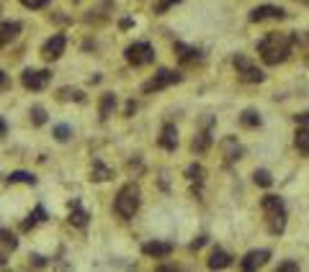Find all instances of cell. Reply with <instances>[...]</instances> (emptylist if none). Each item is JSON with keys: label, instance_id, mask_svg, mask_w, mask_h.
<instances>
[{"label": "cell", "instance_id": "cell-13", "mask_svg": "<svg viewBox=\"0 0 309 272\" xmlns=\"http://www.w3.org/2000/svg\"><path fill=\"white\" fill-rule=\"evenodd\" d=\"M160 147L168 149V152H176L178 147V129L173 123H165L163 126V134H160Z\"/></svg>", "mask_w": 309, "mask_h": 272}, {"label": "cell", "instance_id": "cell-26", "mask_svg": "<svg viewBox=\"0 0 309 272\" xmlns=\"http://www.w3.org/2000/svg\"><path fill=\"white\" fill-rule=\"evenodd\" d=\"M31 121H34V126L47 123V111H44L42 106H34V108H31Z\"/></svg>", "mask_w": 309, "mask_h": 272}, {"label": "cell", "instance_id": "cell-8", "mask_svg": "<svg viewBox=\"0 0 309 272\" xmlns=\"http://www.w3.org/2000/svg\"><path fill=\"white\" fill-rule=\"evenodd\" d=\"M65 47H67L65 36H62V34H54L52 39L44 41V47H42V57L49 59V62H54V59H60V57L65 54Z\"/></svg>", "mask_w": 309, "mask_h": 272}, {"label": "cell", "instance_id": "cell-41", "mask_svg": "<svg viewBox=\"0 0 309 272\" xmlns=\"http://www.w3.org/2000/svg\"><path fill=\"white\" fill-rule=\"evenodd\" d=\"M75 3H78V0H75Z\"/></svg>", "mask_w": 309, "mask_h": 272}, {"label": "cell", "instance_id": "cell-10", "mask_svg": "<svg viewBox=\"0 0 309 272\" xmlns=\"http://www.w3.org/2000/svg\"><path fill=\"white\" fill-rule=\"evenodd\" d=\"M268 259H271V252H268V249H253V252H247V254L242 257L240 267H242L245 272H253V269L263 267Z\"/></svg>", "mask_w": 309, "mask_h": 272}, {"label": "cell", "instance_id": "cell-3", "mask_svg": "<svg viewBox=\"0 0 309 272\" xmlns=\"http://www.w3.org/2000/svg\"><path fill=\"white\" fill-rule=\"evenodd\" d=\"M113 208H116V213H119L121 218H134V213L139 211V187H137L134 182L124 185V187L119 190V195H116Z\"/></svg>", "mask_w": 309, "mask_h": 272}, {"label": "cell", "instance_id": "cell-22", "mask_svg": "<svg viewBox=\"0 0 309 272\" xmlns=\"http://www.w3.org/2000/svg\"><path fill=\"white\" fill-rule=\"evenodd\" d=\"M209 144H211V134H209V131H201V134L194 139V144H191V147H194V152H206V149H209Z\"/></svg>", "mask_w": 309, "mask_h": 272}, {"label": "cell", "instance_id": "cell-27", "mask_svg": "<svg viewBox=\"0 0 309 272\" xmlns=\"http://www.w3.org/2000/svg\"><path fill=\"white\" fill-rule=\"evenodd\" d=\"M253 180H255V185H260V187H271V175L265 172V170H255V175H253Z\"/></svg>", "mask_w": 309, "mask_h": 272}, {"label": "cell", "instance_id": "cell-38", "mask_svg": "<svg viewBox=\"0 0 309 272\" xmlns=\"http://www.w3.org/2000/svg\"><path fill=\"white\" fill-rule=\"evenodd\" d=\"M3 134H6V123H3V121H0V136H3Z\"/></svg>", "mask_w": 309, "mask_h": 272}, {"label": "cell", "instance_id": "cell-37", "mask_svg": "<svg viewBox=\"0 0 309 272\" xmlns=\"http://www.w3.org/2000/svg\"><path fill=\"white\" fill-rule=\"evenodd\" d=\"M6 85H8V75L0 70V88H6Z\"/></svg>", "mask_w": 309, "mask_h": 272}, {"label": "cell", "instance_id": "cell-33", "mask_svg": "<svg viewBox=\"0 0 309 272\" xmlns=\"http://www.w3.org/2000/svg\"><path fill=\"white\" fill-rule=\"evenodd\" d=\"M296 123L309 129V111H306V113H299V116H296Z\"/></svg>", "mask_w": 309, "mask_h": 272}, {"label": "cell", "instance_id": "cell-29", "mask_svg": "<svg viewBox=\"0 0 309 272\" xmlns=\"http://www.w3.org/2000/svg\"><path fill=\"white\" fill-rule=\"evenodd\" d=\"M178 3H183V0H160V3L154 6V13H165V11H170L173 6H178Z\"/></svg>", "mask_w": 309, "mask_h": 272}, {"label": "cell", "instance_id": "cell-14", "mask_svg": "<svg viewBox=\"0 0 309 272\" xmlns=\"http://www.w3.org/2000/svg\"><path fill=\"white\" fill-rule=\"evenodd\" d=\"M70 223L78 228H83L88 223V211L80 205V200H72V205H70Z\"/></svg>", "mask_w": 309, "mask_h": 272}, {"label": "cell", "instance_id": "cell-36", "mask_svg": "<svg viewBox=\"0 0 309 272\" xmlns=\"http://www.w3.org/2000/svg\"><path fill=\"white\" fill-rule=\"evenodd\" d=\"M134 111H137V103H134V100H129V103H126V116H131Z\"/></svg>", "mask_w": 309, "mask_h": 272}, {"label": "cell", "instance_id": "cell-24", "mask_svg": "<svg viewBox=\"0 0 309 272\" xmlns=\"http://www.w3.org/2000/svg\"><path fill=\"white\" fill-rule=\"evenodd\" d=\"M8 182H26V185H34L36 177H34L31 172H11V175H8Z\"/></svg>", "mask_w": 309, "mask_h": 272}, {"label": "cell", "instance_id": "cell-11", "mask_svg": "<svg viewBox=\"0 0 309 272\" xmlns=\"http://www.w3.org/2000/svg\"><path fill=\"white\" fill-rule=\"evenodd\" d=\"M21 31V24L18 21H3L0 24V47H8Z\"/></svg>", "mask_w": 309, "mask_h": 272}, {"label": "cell", "instance_id": "cell-23", "mask_svg": "<svg viewBox=\"0 0 309 272\" xmlns=\"http://www.w3.org/2000/svg\"><path fill=\"white\" fill-rule=\"evenodd\" d=\"M186 177H188L191 182H199V185H201V182H204V167H201V164H191V167L186 170Z\"/></svg>", "mask_w": 309, "mask_h": 272}, {"label": "cell", "instance_id": "cell-6", "mask_svg": "<svg viewBox=\"0 0 309 272\" xmlns=\"http://www.w3.org/2000/svg\"><path fill=\"white\" fill-rule=\"evenodd\" d=\"M181 80H183V77H181L178 72L160 70L152 80H147V82L142 85V90H144V93H154V90H163V88H168V85H173V82H181Z\"/></svg>", "mask_w": 309, "mask_h": 272}, {"label": "cell", "instance_id": "cell-12", "mask_svg": "<svg viewBox=\"0 0 309 272\" xmlns=\"http://www.w3.org/2000/svg\"><path fill=\"white\" fill-rule=\"evenodd\" d=\"M142 252H144L147 257H168V254L173 252V244H170V241H147V244L142 246Z\"/></svg>", "mask_w": 309, "mask_h": 272}, {"label": "cell", "instance_id": "cell-28", "mask_svg": "<svg viewBox=\"0 0 309 272\" xmlns=\"http://www.w3.org/2000/svg\"><path fill=\"white\" fill-rule=\"evenodd\" d=\"M70 134H72V131H70V126H65V123L54 126V139H57V141H67V139H70Z\"/></svg>", "mask_w": 309, "mask_h": 272}, {"label": "cell", "instance_id": "cell-31", "mask_svg": "<svg viewBox=\"0 0 309 272\" xmlns=\"http://www.w3.org/2000/svg\"><path fill=\"white\" fill-rule=\"evenodd\" d=\"M21 3H24L26 8H44L49 0H21Z\"/></svg>", "mask_w": 309, "mask_h": 272}, {"label": "cell", "instance_id": "cell-20", "mask_svg": "<svg viewBox=\"0 0 309 272\" xmlns=\"http://www.w3.org/2000/svg\"><path fill=\"white\" fill-rule=\"evenodd\" d=\"M44 218H47V211H44V205H36V208H34V213H31V216H29V218L21 223V228H24V231H29V228H34L36 223H42Z\"/></svg>", "mask_w": 309, "mask_h": 272}, {"label": "cell", "instance_id": "cell-5", "mask_svg": "<svg viewBox=\"0 0 309 272\" xmlns=\"http://www.w3.org/2000/svg\"><path fill=\"white\" fill-rule=\"evenodd\" d=\"M154 59V52L147 41H134L131 47H126V62L134 65V67H142V65H149Z\"/></svg>", "mask_w": 309, "mask_h": 272}, {"label": "cell", "instance_id": "cell-7", "mask_svg": "<svg viewBox=\"0 0 309 272\" xmlns=\"http://www.w3.org/2000/svg\"><path fill=\"white\" fill-rule=\"evenodd\" d=\"M49 80H52L49 70H24V75H21V82L26 90H44Z\"/></svg>", "mask_w": 309, "mask_h": 272}, {"label": "cell", "instance_id": "cell-16", "mask_svg": "<svg viewBox=\"0 0 309 272\" xmlns=\"http://www.w3.org/2000/svg\"><path fill=\"white\" fill-rule=\"evenodd\" d=\"M294 144H296L299 154L309 157V129H306V126H299V131H296V139H294Z\"/></svg>", "mask_w": 309, "mask_h": 272}, {"label": "cell", "instance_id": "cell-30", "mask_svg": "<svg viewBox=\"0 0 309 272\" xmlns=\"http://www.w3.org/2000/svg\"><path fill=\"white\" fill-rule=\"evenodd\" d=\"M224 147H227V149H229V147H235V139H227V141H224ZM240 154H242V149L237 147V149H232V152L227 154V159H240Z\"/></svg>", "mask_w": 309, "mask_h": 272}, {"label": "cell", "instance_id": "cell-19", "mask_svg": "<svg viewBox=\"0 0 309 272\" xmlns=\"http://www.w3.org/2000/svg\"><path fill=\"white\" fill-rule=\"evenodd\" d=\"M113 108H116V95H113V93H106V95L101 98V121H108V116L113 113Z\"/></svg>", "mask_w": 309, "mask_h": 272}, {"label": "cell", "instance_id": "cell-25", "mask_svg": "<svg viewBox=\"0 0 309 272\" xmlns=\"http://www.w3.org/2000/svg\"><path fill=\"white\" fill-rule=\"evenodd\" d=\"M0 244L8 246V249H16V246H18V239H16L8 228H0Z\"/></svg>", "mask_w": 309, "mask_h": 272}, {"label": "cell", "instance_id": "cell-32", "mask_svg": "<svg viewBox=\"0 0 309 272\" xmlns=\"http://www.w3.org/2000/svg\"><path fill=\"white\" fill-rule=\"evenodd\" d=\"M294 269H299L296 262H281V264H278V272H294Z\"/></svg>", "mask_w": 309, "mask_h": 272}, {"label": "cell", "instance_id": "cell-2", "mask_svg": "<svg viewBox=\"0 0 309 272\" xmlns=\"http://www.w3.org/2000/svg\"><path fill=\"white\" fill-rule=\"evenodd\" d=\"M263 211H265V218H268V231L273 236L283 234L286 228V205L278 195H265L263 198Z\"/></svg>", "mask_w": 309, "mask_h": 272}, {"label": "cell", "instance_id": "cell-1", "mask_svg": "<svg viewBox=\"0 0 309 272\" xmlns=\"http://www.w3.org/2000/svg\"><path fill=\"white\" fill-rule=\"evenodd\" d=\"M294 41H296V36H291V34H268L265 39L258 41V54L265 65H281L288 59Z\"/></svg>", "mask_w": 309, "mask_h": 272}, {"label": "cell", "instance_id": "cell-39", "mask_svg": "<svg viewBox=\"0 0 309 272\" xmlns=\"http://www.w3.org/2000/svg\"><path fill=\"white\" fill-rule=\"evenodd\" d=\"M0 264H6V259H3V257H0Z\"/></svg>", "mask_w": 309, "mask_h": 272}, {"label": "cell", "instance_id": "cell-15", "mask_svg": "<svg viewBox=\"0 0 309 272\" xmlns=\"http://www.w3.org/2000/svg\"><path fill=\"white\" fill-rule=\"evenodd\" d=\"M229 262H232V257H229L222 246H217V249L211 252V257H209V267H211V269H224V267H229Z\"/></svg>", "mask_w": 309, "mask_h": 272}, {"label": "cell", "instance_id": "cell-35", "mask_svg": "<svg viewBox=\"0 0 309 272\" xmlns=\"http://www.w3.org/2000/svg\"><path fill=\"white\" fill-rule=\"evenodd\" d=\"M31 262H34L36 267H44V264H47V262H44V257H39V254H34V257H31Z\"/></svg>", "mask_w": 309, "mask_h": 272}, {"label": "cell", "instance_id": "cell-21", "mask_svg": "<svg viewBox=\"0 0 309 272\" xmlns=\"http://www.w3.org/2000/svg\"><path fill=\"white\" fill-rule=\"evenodd\" d=\"M240 123H242V126H247V129H255V126H260V113H258L255 108H247V111H242Z\"/></svg>", "mask_w": 309, "mask_h": 272}, {"label": "cell", "instance_id": "cell-18", "mask_svg": "<svg viewBox=\"0 0 309 272\" xmlns=\"http://www.w3.org/2000/svg\"><path fill=\"white\" fill-rule=\"evenodd\" d=\"M108 177H111V170H108L101 159H93V167H90V180L103 182V180H108Z\"/></svg>", "mask_w": 309, "mask_h": 272}, {"label": "cell", "instance_id": "cell-40", "mask_svg": "<svg viewBox=\"0 0 309 272\" xmlns=\"http://www.w3.org/2000/svg\"><path fill=\"white\" fill-rule=\"evenodd\" d=\"M301 3H306V6H309V0H301Z\"/></svg>", "mask_w": 309, "mask_h": 272}, {"label": "cell", "instance_id": "cell-17", "mask_svg": "<svg viewBox=\"0 0 309 272\" xmlns=\"http://www.w3.org/2000/svg\"><path fill=\"white\" fill-rule=\"evenodd\" d=\"M176 54H178L181 62H194V59H199V49L186 47L183 41H176Z\"/></svg>", "mask_w": 309, "mask_h": 272}, {"label": "cell", "instance_id": "cell-4", "mask_svg": "<svg viewBox=\"0 0 309 272\" xmlns=\"http://www.w3.org/2000/svg\"><path fill=\"white\" fill-rule=\"evenodd\" d=\"M232 65H235L237 75H240L245 82H263V80H265L263 70H260L250 57H245V54H235V57H232Z\"/></svg>", "mask_w": 309, "mask_h": 272}, {"label": "cell", "instance_id": "cell-9", "mask_svg": "<svg viewBox=\"0 0 309 272\" xmlns=\"http://www.w3.org/2000/svg\"><path fill=\"white\" fill-rule=\"evenodd\" d=\"M268 18L281 21V18H286V11L278 8V6H258V8L250 11V21L253 24H260V21H268Z\"/></svg>", "mask_w": 309, "mask_h": 272}, {"label": "cell", "instance_id": "cell-34", "mask_svg": "<svg viewBox=\"0 0 309 272\" xmlns=\"http://www.w3.org/2000/svg\"><path fill=\"white\" fill-rule=\"evenodd\" d=\"M204 244H206V236H201V239H196V241L191 244V249H201Z\"/></svg>", "mask_w": 309, "mask_h": 272}]
</instances>
